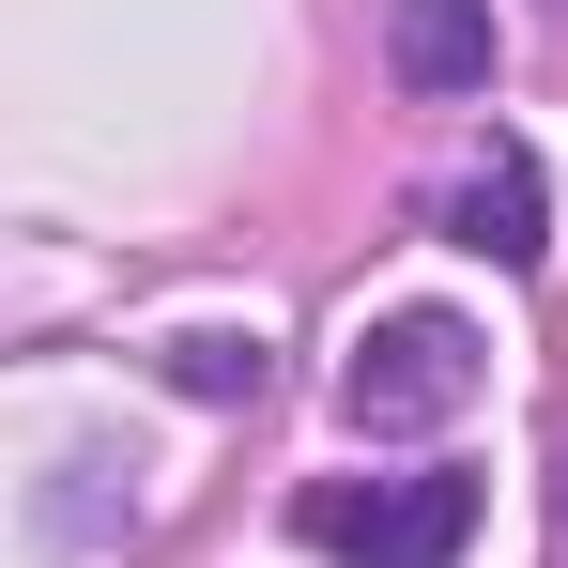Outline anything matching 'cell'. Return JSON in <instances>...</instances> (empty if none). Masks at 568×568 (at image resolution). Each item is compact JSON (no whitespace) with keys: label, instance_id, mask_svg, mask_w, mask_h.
Instances as JSON below:
<instances>
[{"label":"cell","instance_id":"cell-1","mask_svg":"<svg viewBox=\"0 0 568 568\" xmlns=\"http://www.w3.org/2000/svg\"><path fill=\"white\" fill-rule=\"evenodd\" d=\"M292 538L338 568H462L476 538V476H323L292 507Z\"/></svg>","mask_w":568,"mask_h":568},{"label":"cell","instance_id":"cell-2","mask_svg":"<svg viewBox=\"0 0 568 568\" xmlns=\"http://www.w3.org/2000/svg\"><path fill=\"white\" fill-rule=\"evenodd\" d=\"M462 399H476V323H462V307H384L369 338H354V369H338V415H354L369 446L446 430Z\"/></svg>","mask_w":568,"mask_h":568},{"label":"cell","instance_id":"cell-3","mask_svg":"<svg viewBox=\"0 0 568 568\" xmlns=\"http://www.w3.org/2000/svg\"><path fill=\"white\" fill-rule=\"evenodd\" d=\"M446 246L507 262V277H523V262L554 246V231H538V154H523V139H491V154H476L462 185H446Z\"/></svg>","mask_w":568,"mask_h":568},{"label":"cell","instance_id":"cell-4","mask_svg":"<svg viewBox=\"0 0 568 568\" xmlns=\"http://www.w3.org/2000/svg\"><path fill=\"white\" fill-rule=\"evenodd\" d=\"M399 78L415 93H491V0H399Z\"/></svg>","mask_w":568,"mask_h":568},{"label":"cell","instance_id":"cell-5","mask_svg":"<svg viewBox=\"0 0 568 568\" xmlns=\"http://www.w3.org/2000/svg\"><path fill=\"white\" fill-rule=\"evenodd\" d=\"M170 384H185V399H262V338L200 323V338H170Z\"/></svg>","mask_w":568,"mask_h":568}]
</instances>
